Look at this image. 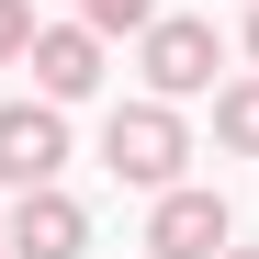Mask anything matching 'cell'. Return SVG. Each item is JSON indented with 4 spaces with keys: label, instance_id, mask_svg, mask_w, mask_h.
Returning <instances> with one entry per match:
<instances>
[{
    "label": "cell",
    "instance_id": "obj_6",
    "mask_svg": "<svg viewBox=\"0 0 259 259\" xmlns=\"http://www.w3.org/2000/svg\"><path fill=\"white\" fill-rule=\"evenodd\" d=\"M0 248H12V259H79V248H91V214H79L57 181H34L12 203V237H0Z\"/></svg>",
    "mask_w": 259,
    "mask_h": 259
},
{
    "label": "cell",
    "instance_id": "obj_4",
    "mask_svg": "<svg viewBox=\"0 0 259 259\" xmlns=\"http://www.w3.org/2000/svg\"><path fill=\"white\" fill-rule=\"evenodd\" d=\"M226 237H237L226 192H192V181H169V192H158V214H147V259H214Z\"/></svg>",
    "mask_w": 259,
    "mask_h": 259
},
{
    "label": "cell",
    "instance_id": "obj_7",
    "mask_svg": "<svg viewBox=\"0 0 259 259\" xmlns=\"http://www.w3.org/2000/svg\"><path fill=\"white\" fill-rule=\"evenodd\" d=\"M214 147L259 158V79H237V91H214Z\"/></svg>",
    "mask_w": 259,
    "mask_h": 259
},
{
    "label": "cell",
    "instance_id": "obj_12",
    "mask_svg": "<svg viewBox=\"0 0 259 259\" xmlns=\"http://www.w3.org/2000/svg\"><path fill=\"white\" fill-rule=\"evenodd\" d=\"M0 259H12V248H0Z\"/></svg>",
    "mask_w": 259,
    "mask_h": 259
},
{
    "label": "cell",
    "instance_id": "obj_11",
    "mask_svg": "<svg viewBox=\"0 0 259 259\" xmlns=\"http://www.w3.org/2000/svg\"><path fill=\"white\" fill-rule=\"evenodd\" d=\"M214 259H259V248H237V237H226V248H214Z\"/></svg>",
    "mask_w": 259,
    "mask_h": 259
},
{
    "label": "cell",
    "instance_id": "obj_5",
    "mask_svg": "<svg viewBox=\"0 0 259 259\" xmlns=\"http://www.w3.org/2000/svg\"><path fill=\"white\" fill-rule=\"evenodd\" d=\"M23 68H34L46 102H91V91H102V34H91V23H34Z\"/></svg>",
    "mask_w": 259,
    "mask_h": 259
},
{
    "label": "cell",
    "instance_id": "obj_1",
    "mask_svg": "<svg viewBox=\"0 0 259 259\" xmlns=\"http://www.w3.org/2000/svg\"><path fill=\"white\" fill-rule=\"evenodd\" d=\"M181 158H192L181 102H124V113L102 124V169H113V181H136V192H169V181H181Z\"/></svg>",
    "mask_w": 259,
    "mask_h": 259
},
{
    "label": "cell",
    "instance_id": "obj_8",
    "mask_svg": "<svg viewBox=\"0 0 259 259\" xmlns=\"http://www.w3.org/2000/svg\"><path fill=\"white\" fill-rule=\"evenodd\" d=\"M79 23H91V34H147L158 0H79Z\"/></svg>",
    "mask_w": 259,
    "mask_h": 259
},
{
    "label": "cell",
    "instance_id": "obj_2",
    "mask_svg": "<svg viewBox=\"0 0 259 259\" xmlns=\"http://www.w3.org/2000/svg\"><path fill=\"white\" fill-rule=\"evenodd\" d=\"M68 169V102H0V181L12 192H34V181H57Z\"/></svg>",
    "mask_w": 259,
    "mask_h": 259
},
{
    "label": "cell",
    "instance_id": "obj_10",
    "mask_svg": "<svg viewBox=\"0 0 259 259\" xmlns=\"http://www.w3.org/2000/svg\"><path fill=\"white\" fill-rule=\"evenodd\" d=\"M248 57H259V0H248Z\"/></svg>",
    "mask_w": 259,
    "mask_h": 259
},
{
    "label": "cell",
    "instance_id": "obj_3",
    "mask_svg": "<svg viewBox=\"0 0 259 259\" xmlns=\"http://www.w3.org/2000/svg\"><path fill=\"white\" fill-rule=\"evenodd\" d=\"M136 68H147V91H158V102H192V91H214V23H192V12H158Z\"/></svg>",
    "mask_w": 259,
    "mask_h": 259
},
{
    "label": "cell",
    "instance_id": "obj_9",
    "mask_svg": "<svg viewBox=\"0 0 259 259\" xmlns=\"http://www.w3.org/2000/svg\"><path fill=\"white\" fill-rule=\"evenodd\" d=\"M23 46H34V0H0V68H12Z\"/></svg>",
    "mask_w": 259,
    "mask_h": 259
}]
</instances>
